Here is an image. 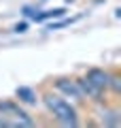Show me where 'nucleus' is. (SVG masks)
I'll return each instance as SVG.
<instances>
[{
    "label": "nucleus",
    "instance_id": "f257e3e1",
    "mask_svg": "<svg viewBox=\"0 0 121 128\" xmlns=\"http://www.w3.org/2000/svg\"><path fill=\"white\" fill-rule=\"evenodd\" d=\"M40 105L45 107V111L53 118L55 124L66 128H76L83 124L81 120V109L74 102L66 100L64 96H60L58 92H53L51 88H45L40 92Z\"/></svg>",
    "mask_w": 121,
    "mask_h": 128
},
{
    "label": "nucleus",
    "instance_id": "f03ea898",
    "mask_svg": "<svg viewBox=\"0 0 121 128\" xmlns=\"http://www.w3.org/2000/svg\"><path fill=\"white\" fill-rule=\"evenodd\" d=\"M0 118L6 126H36V118L15 98H0Z\"/></svg>",
    "mask_w": 121,
    "mask_h": 128
},
{
    "label": "nucleus",
    "instance_id": "7ed1b4c3",
    "mask_svg": "<svg viewBox=\"0 0 121 128\" xmlns=\"http://www.w3.org/2000/svg\"><path fill=\"white\" fill-rule=\"evenodd\" d=\"M91 109V118H94L96 126H106V128H117L121 126V109H119V100H106L100 105H89Z\"/></svg>",
    "mask_w": 121,
    "mask_h": 128
},
{
    "label": "nucleus",
    "instance_id": "20e7f679",
    "mask_svg": "<svg viewBox=\"0 0 121 128\" xmlns=\"http://www.w3.org/2000/svg\"><path fill=\"white\" fill-rule=\"evenodd\" d=\"M49 88L53 92H58L60 96H64L66 100L74 102L76 107H85V98L81 96V90L74 81V75H55L49 79Z\"/></svg>",
    "mask_w": 121,
    "mask_h": 128
},
{
    "label": "nucleus",
    "instance_id": "39448f33",
    "mask_svg": "<svg viewBox=\"0 0 121 128\" xmlns=\"http://www.w3.org/2000/svg\"><path fill=\"white\" fill-rule=\"evenodd\" d=\"M74 81H76V86H79V90H81V96L85 98V105H87V107H89V105H100V102L111 100L106 92L100 90V88H96L94 83L85 77V75H74Z\"/></svg>",
    "mask_w": 121,
    "mask_h": 128
},
{
    "label": "nucleus",
    "instance_id": "423d86ee",
    "mask_svg": "<svg viewBox=\"0 0 121 128\" xmlns=\"http://www.w3.org/2000/svg\"><path fill=\"white\" fill-rule=\"evenodd\" d=\"M15 100L23 107H38L40 105V94L30 86H19L15 90Z\"/></svg>",
    "mask_w": 121,
    "mask_h": 128
},
{
    "label": "nucleus",
    "instance_id": "0eeeda50",
    "mask_svg": "<svg viewBox=\"0 0 121 128\" xmlns=\"http://www.w3.org/2000/svg\"><path fill=\"white\" fill-rule=\"evenodd\" d=\"M87 79H89L91 83H94L96 88H100V90L106 92V86H108V75H111V68H102V66H89V68L85 70Z\"/></svg>",
    "mask_w": 121,
    "mask_h": 128
},
{
    "label": "nucleus",
    "instance_id": "6e6552de",
    "mask_svg": "<svg viewBox=\"0 0 121 128\" xmlns=\"http://www.w3.org/2000/svg\"><path fill=\"white\" fill-rule=\"evenodd\" d=\"M106 94H108L111 100H119V96H121V73H119V68H111Z\"/></svg>",
    "mask_w": 121,
    "mask_h": 128
},
{
    "label": "nucleus",
    "instance_id": "1a4fd4ad",
    "mask_svg": "<svg viewBox=\"0 0 121 128\" xmlns=\"http://www.w3.org/2000/svg\"><path fill=\"white\" fill-rule=\"evenodd\" d=\"M66 15V6H58V9H47V11H36L32 15V22L40 24V22H47V19H62Z\"/></svg>",
    "mask_w": 121,
    "mask_h": 128
},
{
    "label": "nucleus",
    "instance_id": "9d476101",
    "mask_svg": "<svg viewBox=\"0 0 121 128\" xmlns=\"http://www.w3.org/2000/svg\"><path fill=\"white\" fill-rule=\"evenodd\" d=\"M79 17H72V19H62V22H58V24H51L49 26V30H60V28H64V26H70L72 22H76Z\"/></svg>",
    "mask_w": 121,
    "mask_h": 128
},
{
    "label": "nucleus",
    "instance_id": "9b49d317",
    "mask_svg": "<svg viewBox=\"0 0 121 128\" xmlns=\"http://www.w3.org/2000/svg\"><path fill=\"white\" fill-rule=\"evenodd\" d=\"M26 30H28V22H19V24H15V26H13L15 34H23Z\"/></svg>",
    "mask_w": 121,
    "mask_h": 128
},
{
    "label": "nucleus",
    "instance_id": "f8f14e48",
    "mask_svg": "<svg viewBox=\"0 0 121 128\" xmlns=\"http://www.w3.org/2000/svg\"><path fill=\"white\" fill-rule=\"evenodd\" d=\"M2 126H6V122H4L2 118H0V128H2Z\"/></svg>",
    "mask_w": 121,
    "mask_h": 128
},
{
    "label": "nucleus",
    "instance_id": "ddd939ff",
    "mask_svg": "<svg viewBox=\"0 0 121 128\" xmlns=\"http://www.w3.org/2000/svg\"><path fill=\"white\" fill-rule=\"evenodd\" d=\"M43 2H47V0H43Z\"/></svg>",
    "mask_w": 121,
    "mask_h": 128
}]
</instances>
